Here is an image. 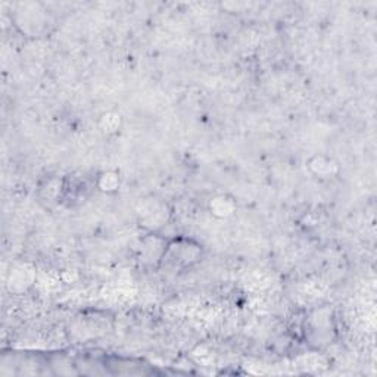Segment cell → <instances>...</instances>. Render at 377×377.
<instances>
[{
	"mask_svg": "<svg viewBox=\"0 0 377 377\" xmlns=\"http://www.w3.org/2000/svg\"><path fill=\"white\" fill-rule=\"evenodd\" d=\"M204 255V248L199 242L180 236L166 243L161 265L173 270H185L197 265Z\"/></svg>",
	"mask_w": 377,
	"mask_h": 377,
	"instance_id": "1",
	"label": "cell"
},
{
	"mask_svg": "<svg viewBox=\"0 0 377 377\" xmlns=\"http://www.w3.org/2000/svg\"><path fill=\"white\" fill-rule=\"evenodd\" d=\"M166 243H169V241H165L162 236L157 234L155 232L145 236L141 243V257L143 262L148 265H161Z\"/></svg>",
	"mask_w": 377,
	"mask_h": 377,
	"instance_id": "2",
	"label": "cell"
},
{
	"mask_svg": "<svg viewBox=\"0 0 377 377\" xmlns=\"http://www.w3.org/2000/svg\"><path fill=\"white\" fill-rule=\"evenodd\" d=\"M36 282V270L30 264H17L9 273L8 287L10 292H25L29 290Z\"/></svg>",
	"mask_w": 377,
	"mask_h": 377,
	"instance_id": "3",
	"label": "cell"
},
{
	"mask_svg": "<svg viewBox=\"0 0 377 377\" xmlns=\"http://www.w3.org/2000/svg\"><path fill=\"white\" fill-rule=\"evenodd\" d=\"M310 173L317 178H333L339 174V164L326 155H314L306 162Z\"/></svg>",
	"mask_w": 377,
	"mask_h": 377,
	"instance_id": "4",
	"label": "cell"
},
{
	"mask_svg": "<svg viewBox=\"0 0 377 377\" xmlns=\"http://www.w3.org/2000/svg\"><path fill=\"white\" fill-rule=\"evenodd\" d=\"M208 209H209V213H211L217 218H229V217L234 215L236 209H237V202L232 197V194L221 193L209 201Z\"/></svg>",
	"mask_w": 377,
	"mask_h": 377,
	"instance_id": "5",
	"label": "cell"
},
{
	"mask_svg": "<svg viewBox=\"0 0 377 377\" xmlns=\"http://www.w3.org/2000/svg\"><path fill=\"white\" fill-rule=\"evenodd\" d=\"M97 127H99L101 133L105 136H115L122 129V117L115 113V111H108V113H104L99 117Z\"/></svg>",
	"mask_w": 377,
	"mask_h": 377,
	"instance_id": "6",
	"label": "cell"
},
{
	"mask_svg": "<svg viewBox=\"0 0 377 377\" xmlns=\"http://www.w3.org/2000/svg\"><path fill=\"white\" fill-rule=\"evenodd\" d=\"M96 187L102 193H115L121 187V176L115 170H105L96 178Z\"/></svg>",
	"mask_w": 377,
	"mask_h": 377,
	"instance_id": "7",
	"label": "cell"
}]
</instances>
